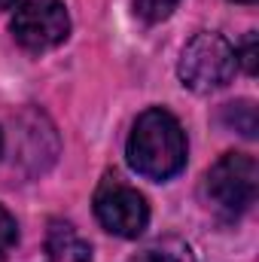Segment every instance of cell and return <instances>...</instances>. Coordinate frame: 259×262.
Instances as JSON below:
<instances>
[{
    "label": "cell",
    "instance_id": "6da1fadb",
    "mask_svg": "<svg viewBox=\"0 0 259 262\" xmlns=\"http://www.w3.org/2000/svg\"><path fill=\"white\" fill-rule=\"evenodd\" d=\"M125 156L140 177L156 180V183L171 180L186 165V134L168 110L149 107L137 116L131 128Z\"/></svg>",
    "mask_w": 259,
    "mask_h": 262
},
{
    "label": "cell",
    "instance_id": "7a4b0ae2",
    "mask_svg": "<svg viewBox=\"0 0 259 262\" xmlns=\"http://www.w3.org/2000/svg\"><path fill=\"white\" fill-rule=\"evenodd\" d=\"M259 189L256 159L247 152H226L201 183V198L213 216L223 223H235L241 213L250 210Z\"/></svg>",
    "mask_w": 259,
    "mask_h": 262
},
{
    "label": "cell",
    "instance_id": "3957f363",
    "mask_svg": "<svg viewBox=\"0 0 259 262\" xmlns=\"http://www.w3.org/2000/svg\"><path fill=\"white\" fill-rule=\"evenodd\" d=\"M235 49L223 34L213 31H201L183 46L180 61H177V76L180 82L195 92V95H207L223 89L232 76H235Z\"/></svg>",
    "mask_w": 259,
    "mask_h": 262
},
{
    "label": "cell",
    "instance_id": "277c9868",
    "mask_svg": "<svg viewBox=\"0 0 259 262\" xmlns=\"http://www.w3.org/2000/svg\"><path fill=\"white\" fill-rule=\"evenodd\" d=\"M9 31L28 52H46L61 46L70 34V15L61 0H25L15 6Z\"/></svg>",
    "mask_w": 259,
    "mask_h": 262
},
{
    "label": "cell",
    "instance_id": "5b68a950",
    "mask_svg": "<svg viewBox=\"0 0 259 262\" xmlns=\"http://www.w3.org/2000/svg\"><path fill=\"white\" fill-rule=\"evenodd\" d=\"M95 216L116 238H137L149 223V204L119 177H107L95 192Z\"/></svg>",
    "mask_w": 259,
    "mask_h": 262
},
{
    "label": "cell",
    "instance_id": "8992f818",
    "mask_svg": "<svg viewBox=\"0 0 259 262\" xmlns=\"http://www.w3.org/2000/svg\"><path fill=\"white\" fill-rule=\"evenodd\" d=\"M49 253L70 262H92V247L76 235L70 223H52L49 229Z\"/></svg>",
    "mask_w": 259,
    "mask_h": 262
},
{
    "label": "cell",
    "instance_id": "52a82bcc",
    "mask_svg": "<svg viewBox=\"0 0 259 262\" xmlns=\"http://www.w3.org/2000/svg\"><path fill=\"white\" fill-rule=\"evenodd\" d=\"M131 262H195L192 247L180 238H162L149 244L143 253H137Z\"/></svg>",
    "mask_w": 259,
    "mask_h": 262
},
{
    "label": "cell",
    "instance_id": "ba28073f",
    "mask_svg": "<svg viewBox=\"0 0 259 262\" xmlns=\"http://www.w3.org/2000/svg\"><path fill=\"white\" fill-rule=\"evenodd\" d=\"M223 125L232 131H238L241 137H256L259 131V116L253 101H235V104H226L223 110Z\"/></svg>",
    "mask_w": 259,
    "mask_h": 262
},
{
    "label": "cell",
    "instance_id": "9c48e42d",
    "mask_svg": "<svg viewBox=\"0 0 259 262\" xmlns=\"http://www.w3.org/2000/svg\"><path fill=\"white\" fill-rule=\"evenodd\" d=\"M177 3H180V0H134V12H137L143 21L156 25V21H165V18L177 9Z\"/></svg>",
    "mask_w": 259,
    "mask_h": 262
},
{
    "label": "cell",
    "instance_id": "30bf717a",
    "mask_svg": "<svg viewBox=\"0 0 259 262\" xmlns=\"http://www.w3.org/2000/svg\"><path fill=\"white\" fill-rule=\"evenodd\" d=\"M235 64L244 67V73H256V34L250 31L247 37H244V43L235 49Z\"/></svg>",
    "mask_w": 259,
    "mask_h": 262
},
{
    "label": "cell",
    "instance_id": "8fae6325",
    "mask_svg": "<svg viewBox=\"0 0 259 262\" xmlns=\"http://www.w3.org/2000/svg\"><path fill=\"white\" fill-rule=\"evenodd\" d=\"M15 238H18V226L12 220V213L0 204V259L9 253V247L15 244Z\"/></svg>",
    "mask_w": 259,
    "mask_h": 262
},
{
    "label": "cell",
    "instance_id": "7c38bea8",
    "mask_svg": "<svg viewBox=\"0 0 259 262\" xmlns=\"http://www.w3.org/2000/svg\"><path fill=\"white\" fill-rule=\"evenodd\" d=\"M15 3H18V0H0V9H12Z\"/></svg>",
    "mask_w": 259,
    "mask_h": 262
},
{
    "label": "cell",
    "instance_id": "4fadbf2b",
    "mask_svg": "<svg viewBox=\"0 0 259 262\" xmlns=\"http://www.w3.org/2000/svg\"><path fill=\"white\" fill-rule=\"evenodd\" d=\"M235 3H256V0H235Z\"/></svg>",
    "mask_w": 259,
    "mask_h": 262
},
{
    "label": "cell",
    "instance_id": "5bb4252c",
    "mask_svg": "<svg viewBox=\"0 0 259 262\" xmlns=\"http://www.w3.org/2000/svg\"><path fill=\"white\" fill-rule=\"evenodd\" d=\"M0 152H3V131H0Z\"/></svg>",
    "mask_w": 259,
    "mask_h": 262
}]
</instances>
